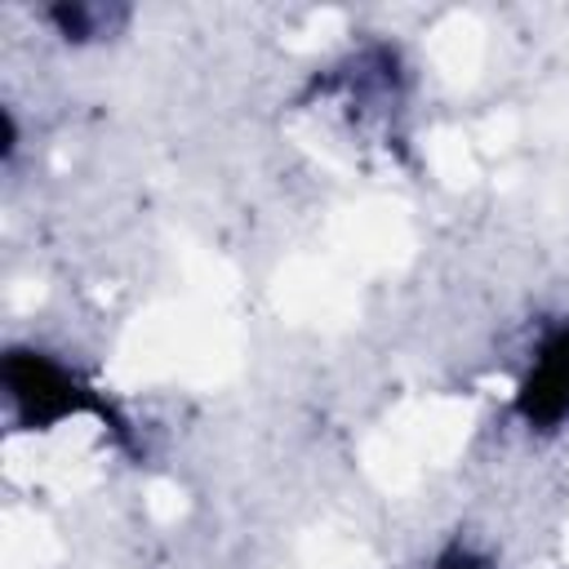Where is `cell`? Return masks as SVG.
I'll list each match as a JSON object with an SVG mask.
<instances>
[{"label": "cell", "mask_w": 569, "mask_h": 569, "mask_svg": "<svg viewBox=\"0 0 569 569\" xmlns=\"http://www.w3.org/2000/svg\"><path fill=\"white\" fill-rule=\"evenodd\" d=\"M4 387L27 427H49V422L84 409V391L76 387V378L62 365L44 360L40 351H9Z\"/></svg>", "instance_id": "obj_1"}, {"label": "cell", "mask_w": 569, "mask_h": 569, "mask_svg": "<svg viewBox=\"0 0 569 569\" xmlns=\"http://www.w3.org/2000/svg\"><path fill=\"white\" fill-rule=\"evenodd\" d=\"M516 409L533 427H560L569 418V325H556L538 342L529 373L516 391Z\"/></svg>", "instance_id": "obj_2"}]
</instances>
